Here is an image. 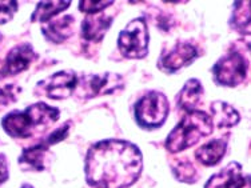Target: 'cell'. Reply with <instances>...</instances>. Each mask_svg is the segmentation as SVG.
<instances>
[{
  "label": "cell",
  "mask_w": 251,
  "mask_h": 188,
  "mask_svg": "<svg viewBox=\"0 0 251 188\" xmlns=\"http://www.w3.org/2000/svg\"><path fill=\"white\" fill-rule=\"evenodd\" d=\"M213 121L207 112H186L182 120L175 125L164 141L166 150L171 154H178L187 150L213 132Z\"/></svg>",
  "instance_id": "3"
},
{
  "label": "cell",
  "mask_w": 251,
  "mask_h": 188,
  "mask_svg": "<svg viewBox=\"0 0 251 188\" xmlns=\"http://www.w3.org/2000/svg\"><path fill=\"white\" fill-rule=\"evenodd\" d=\"M3 42V35H1V32H0V43Z\"/></svg>",
  "instance_id": "27"
},
{
  "label": "cell",
  "mask_w": 251,
  "mask_h": 188,
  "mask_svg": "<svg viewBox=\"0 0 251 188\" xmlns=\"http://www.w3.org/2000/svg\"><path fill=\"white\" fill-rule=\"evenodd\" d=\"M203 95V86L198 79H190L175 97L176 107L180 111L191 112L197 110Z\"/></svg>",
  "instance_id": "14"
},
{
  "label": "cell",
  "mask_w": 251,
  "mask_h": 188,
  "mask_svg": "<svg viewBox=\"0 0 251 188\" xmlns=\"http://www.w3.org/2000/svg\"><path fill=\"white\" fill-rule=\"evenodd\" d=\"M228 23L232 29H235L238 34L243 36L250 35V1H235L232 7L231 16Z\"/></svg>",
  "instance_id": "17"
},
{
  "label": "cell",
  "mask_w": 251,
  "mask_h": 188,
  "mask_svg": "<svg viewBox=\"0 0 251 188\" xmlns=\"http://www.w3.org/2000/svg\"><path fill=\"white\" fill-rule=\"evenodd\" d=\"M8 179V167H7V160L5 156L0 155V186L4 183Z\"/></svg>",
  "instance_id": "25"
},
{
  "label": "cell",
  "mask_w": 251,
  "mask_h": 188,
  "mask_svg": "<svg viewBox=\"0 0 251 188\" xmlns=\"http://www.w3.org/2000/svg\"><path fill=\"white\" fill-rule=\"evenodd\" d=\"M36 58L38 53L35 52L29 43L16 46L7 53L4 62L0 67V77L14 76L23 72L32 64L34 60H36Z\"/></svg>",
  "instance_id": "9"
},
{
  "label": "cell",
  "mask_w": 251,
  "mask_h": 188,
  "mask_svg": "<svg viewBox=\"0 0 251 188\" xmlns=\"http://www.w3.org/2000/svg\"><path fill=\"white\" fill-rule=\"evenodd\" d=\"M77 75L73 70L68 71H59L50 76L46 82L40 83L44 86V94L50 99L55 100H64L73 95L77 87Z\"/></svg>",
  "instance_id": "10"
},
{
  "label": "cell",
  "mask_w": 251,
  "mask_h": 188,
  "mask_svg": "<svg viewBox=\"0 0 251 188\" xmlns=\"http://www.w3.org/2000/svg\"><path fill=\"white\" fill-rule=\"evenodd\" d=\"M49 145L46 144L44 141H40L39 144L28 147L23 151V154L20 156L19 163L25 164L27 168L36 169V171H43L44 169V159L46 155L49 152Z\"/></svg>",
  "instance_id": "19"
},
{
  "label": "cell",
  "mask_w": 251,
  "mask_h": 188,
  "mask_svg": "<svg viewBox=\"0 0 251 188\" xmlns=\"http://www.w3.org/2000/svg\"><path fill=\"white\" fill-rule=\"evenodd\" d=\"M20 92V88L15 87L14 84H8L5 87L0 88V111L3 108L12 104L18 99V94Z\"/></svg>",
  "instance_id": "22"
},
{
  "label": "cell",
  "mask_w": 251,
  "mask_h": 188,
  "mask_svg": "<svg viewBox=\"0 0 251 188\" xmlns=\"http://www.w3.org/2000/svg\"><path fill=\"white\" fill-rule=\"evenodd\" d=\"M22 188H34V187H32V186H29V184H25Z\"/></svg>",
  "instance_id": "26"
},
{
  "label": "cell",
  "mask_w": 251,
  "mask_h": 188,
  "mask_svg": "<svg viewBox=\"0 0 251 188\" xmlns=\"http://www.w3.org/2000/svg\"><path fill=\"white\" fill-rule=\"evenodd\" d=\"M199 56L198 48L193 43L178 42L169 51H164L160 55L158 67L166 73H175L182 68L193 64Z\"/></svg>",
  "instance_id": "8"
},
{
  "label": "cell",
  "mask_w": 251,
  "mask_h": 188,
  "mask_svg": "<svg viewBox=\"0 0 251 188\" xmlns=\"http://www.w3.org/2000/svg\"><path fill=\"white\" fill-rule=\"evenodd\" d=\"M211 71L215 84L221 87H237L247 77L249 62L241 52L231 51L219 59Z\"/></svg>",
  "instance_id": "6"
},
{
  "label": "cell",
  "mask_w": 251,
  "mask_h": 188,
  "mask_svg": "<svg viewBox=\"0 0 251 188\" xmlns=\"http://www.w3.org/2000/svg\"><path fill=\"white\" fill-rule=\"evenodd\" d=\"M226 140L214 139L206 143V144L201 145L197 150V152H195V158L203 165L211 167V165H215V164H218L223 159V156L226 154Z\"/></svg>",
  "instance_id": "16"
},
{
  "label": "cell",
  "mask_w": 251,
  "mask_h": 188,
  "mask_svg": "<svg viewBox=\"0 0 251 188\" xmlns=\"http://www.w3.org/2000/svg\"><path fill=\"white\" fill-rule=\"evenodd\" d=\"M60 111L56 107L39 101L31 104L25 111H12L3 118L1 125L7 135L12 138H29L35 128L50 125L58 120Z\"/></svg>",
  "instance_id": "2"
},
{
  "label": "cell",
  "mask_w": 251,
  "mask_h": 188,
  "mask_svg": "<svg viewBox=\"0 0 251 188\" xmlns=\"http://www.w3.org/2000/svg\"><path fill=\"white\" fill-rule=\"evenodd\" d=\"M71 1L66 0H53V1H39L36 4L34 14L31 16V22L35 23H47L50 20H52L55 16L63 11L70 8Z\"/></svg>",
  "instance_id": "18"
},
{
  "label": "cell",
  "mask_w": 251,
  "mask_h": 188,
  "mask_svg": "<svg viewBox=\"0 0 251 188\" xmlns=\"http://www.w3.org/2000/svg\"><path fill=\"white\" fill-rule=\"evenodd\" d=\"M170 111V104L164 94L149 91L134 106L136 124L143 130H156L164 124Z\"/></svg>",
  "instance_id": "4"
},
{
  "label": "cell",
  "mask_w": 251,
  "mask_h": 188,
  "mask_svg": "<svg viewBox=\"0 0 251 188\" xmlns=\"http://www.w3.org/2000/svg\"><path fill=\"white\" fill-rule=\"evenodd\" d=\"M68 130H70V124L62 125L60 128L51 132L49 135V138H46V140H43V141L49 145V147L52 144H56L59 141H62V140L66 139V136L68 135Z\"/></svg>",
  "instance_id": "24"
},
{
  "label": "cell",
  "mask_w": 251,
  "mask_h": 188,
  "mask_svg": "<svg viewBox=\"0 0 251 188\" xmlns=\"http://www.w3.org/2000/svg\"><path fill=\"white\" fill-rule=\"evenodd\" d=\"M112 24L111 16L95 14L87 15L82 22V36L88 42H100Z\"/></svg>",
  "instance_id": "13"
},
{
  "label": "cell",
  "mask_w": 251,
  "mask_h": 188,
  "mask_svg": "<svg viewBox=\"0 0 251 188\" xmlns=\"http://www.w3.org/2000/svg\"><path fill=\"white\" fill-rule=\"evenodd\" d=\"M114 4V1L111 0H98V1H92V0H82L79 1L77 8L80 12L87 15H95L100 14L101 11L106 10L107 7Z\"/></svg>",
  "instance_id": "21"
},
{
  "label": "cell",
  "mask_w": 251,
  "mask_h": 188,
  "mask_svg": "<svg viewBox=\"0 0 251 188\" xmlns=\"http://www.w3.org/2000/svg\"><path fill=\"white\" fill-rule=\"evenodd\" d=\"M149 27L143 16L131 20L118 38V48L126 59H143L149 53Z\"/></svg>",
  "instance_id": "5"
},
{
  "label": "cell",
  "mask_w": 251,
  "mask_h": 188,
  "mask_svg": "<svg viewBox=\"0 0 251 188\" xmlns=\"http://www.w3.org/2000/svg\"><path fill=\"white\" fill-rule=\"evenodd\" d=\"M18 11V1L15 0H0V24L8 23Z\"/></svg>",
  "instance_id": "23"
},
{
  "label": "cell",
  "mask_w": 251,
  "mask_h": 188,
  "mask_svg": "<svg viewBox=\"0 0 251 188\" xmlns=\"http://www.w3.org/2000/svg\"><path fill=\"white\" fill-rule=\"evenodd\" d=\"M211 121L213 125H217L218 128H230L237 125L241 120V115L239 112L230 104H227L222 100L214 101L211 107Z\"/></svg>",
  "instance_id": "15"
},
{
  "label": "cell",
  "mask_w": 251,
  "mask_h": 188,
  "mask_svg": "<svg viewBox=\"0 0 251 188\" xmlns=\"http://www.w3.org/2000/svg\"><path fill=\"white\" fill-rule=\"evenodd\" d=\"M204 188H250V176L243 172L241 164L232 162L208 179Z\"/></svg>",
  "instance_id": "11"
},
{
  "label": "cell",
  "mask_w": 251,
  "mask_h": 188,
  "mask_svg": "<svg viewBox=\"0 0 251 188\" xmlns=\"http://www.w3.org/2000/svg\"><path fill=\"white\" fill-rule=\"evenodd\" d=\"M175 178L183 183H195L198 180V172L190 162H179L174 168Z\"/></svg>",
  "instance_id": "20"
},
{
  "label": "cell",
  "mask_w": 251,
  "mask_h": 188,
  "mask_svg": "<svg viewBox=\"0 0 251 188\" xmlns=\"http://www.w3.org/2000/svg\"><path fill=\"white\" fill-rule=\"evenodd\" d=\"M86 179L94 188H128L143 169L142 152L130 141H98L86 156Z\"/></svg>",
  "instance_id": "1"
},
{
  "label": "cell",
  "mask_w": 251,
  "mask_h": 188,
  "mask_svg": "<svg viewBox=\"0 0 251 188\" xmlns=\"http://www.w3.org/2000/svg\"><path fill=\"white\" fill-rule=\"evenodd\" d=\"M125 87L123 77L114 72L83 75L77 79L75 92L80 99H92L100 95H110Z\"/></svg>",
  "instance_id": "7"
},
{
  "label": "cell",
  "mask_w": 251,
  "mask_h": 188,
  "mask_svg": "<svg viewBox=\"0 0 251 188\" xmlns=\"http://www.w3.org/2000/svg\"><path fill=\"white\" fill-rule=\"evenodd\" d=\"M74 22L75 20L73 15H64L59 19L50 20L42 25V32L49 42L60 44L71 38V35L74 34Z\"/></svg>",
  "instance_id": "12"
}]
</instances>
